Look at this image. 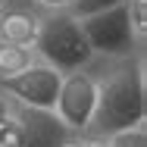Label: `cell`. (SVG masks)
<instances>
[{
    "label": "cell",
    "instance_id": "obj_1",
    "mask_svg": "<svg viewBox=\"0 0 147 147\" xmlns=\"http://www.w3.org/2000/svg\"><path fill=\"white\" fill-rule=\"evenodd\" d=\"M147 119V88L141 66H119L103 82H97V110L91 119L94 138H107L113 131L144 125Z\"/></svg>",
    "mask_w": 147,
    "mask_h": 147
},
{
    "label": "cell",
    "instance_id": "obj_2",
    "mask_svg": "<svg viewBox=\"0 0 147 147\" xmlns=\"http://www.w3.org/2000/svg\"><path fill=\"white\" fill-rule=\"evenodd\" d=\"M34 53L41 57V63L53 66L63 75L85 69L94 59V50H91L88 38L82 31V19L72 9H57V13H50V16L41 19Z\"/></svg>",
    "mask_w": 147,
    "mask_h": 147
},
{
    "label": "cell",
    "instance_id": "obj_3",
    "mask_svg": "<svg viewBox=\"0 0 147 147\" xmlns=\"http://www.w3.org/2000/svg\"><path fill=\"white\" fill-rule=\"evenodd\" d=\"M82 19V31L88 38L94 57H128L135 47H138V38L128 25V13H125V3H116L110 9H97L88 16H78Z\"/></svg>",
    "mask_w": 147,
    "mask_h": 147
},
{
    "label": "cell",
    "instance_id": "obj_4",
    "mask_svg": "<svg viewBox=\"0 0 147 147\" xmlns=\"http://www.w3.org/2000/svg\"><path fill=\"white\" fill-rule=\"evenodd\" d=\"M94 110H97V78L85 69L66 72L59 82L57 103H53V113L59 116V122L75 135H85L91 128Z\"/></svg>",
    "mask_w": 147,
    "mask_h": 147
},
{
    "label": "cell",
    "instance_id": "obj_5",
    "mask_svg": "<svg viewBox=\"0 0 147 147\" xmlns=\"http://www.w3.org/2000/svg\"><path fill=\"white\" fill-rule=\"evenodd\" d=\"M63 72H57L47 63H31L13 78H0V91L16 103V107H31V110H53L59 94Z\"/></svg>",
    "mask_w": 147,
    "mask_h": 147
},
{
    "label": "cell",
    "instance_id": "obj_6",
    "mask_svg": "<svg viewBox=\"0 0 147 147\" xmlns=\"http://www.w3.org/2000/svg\"><path fill=\"white\" fill-rule=\"evenodd\" d=\"M16 119L22 128V147H69L78 135L69 131L53 110L16 107Z\"/></svg>",
    "mask_w": 147,
    "mask_h": 147
},
{
    "label": "cell",
    "instance_id": "obj_7",
    "mask_svg": "<svg viewBox=\"0 0 147 147\" xmlns=\"http://www.w3.org/2000/svg\"><path fill=\"white\" fill-rule=\"evenodd\" d=\"M38 28H41V19L25 13V9L0 13V44H16V47H31L34 50Z\"/></svg>",
    "mask_w": 147,
    "mask_h": 147
},
{
    "label": "cell",
    "instance_id": "obj_8",
    "mask_svg": "<svg viewBox=\"0 0 147 147\" xmlns=\"http://www.w3.org/2000/svg\"><path fill=\"white\" fill-rule=\"evenodd\" d=\"M34 63L31 47H16V44H0V78H13L22 69Z\"/></svg>",
    "mask_w": 147,
    "mask_h": 147
},
{
    "label": "cell",
    "instance_id": "obj_9",
    "mask_svg": "<svg viewBox=\"0 0 147 147\" xmlns=\"http://www.w3.org/2000/svg\"><path fill=\"white\" fill-rule=\"evenodd\" d=\"M107 147H147V128L144 125H131V128H122L103 138Z\"/></svg>",
    "mask_w": 147,
    "mask_h": 147
},
{
    "label": "cell",
    "instance_id": "obj_10",
    "mask_svg": "<svg viewBox=\"0 0 147 147\" xmlns=\"http://www.w3.org/2000/svg\"><path fill=\"white\" fill-rule=\"evenodd\" d=\"M125 13H128V25L141 44L147 38V0H125Z\"/></svg>",
    "mask_w": 147,
    "mask_h": 147
},
{
    "label": "cell",
    "instance_id": "obj_11",
    "mask_svg": "<svg viewBox=\"0 0 147 147\" xmlns=\"http://www.w3.org/2000/svg\"><path fill=\"white\" fill-rule=\"evenodd\" d=\"M0 147H22V128H19L16 110H13V116L0 122Z\"/></svg>",
    "mask_w": 147,
    "mask_h": 147
},
{
    "label": "cell",
    "instance_id": "obj_12",
    "mask_svg": "<svg viewBox=\"0 0 147 147\" xmlns=\"http://www.w3.org/2000/svg\"><path fill=\"white\" fill-rule=\"evenodd\" d=\"M116 3H125V0H75L72 3V13L75 16H88V13H97V9H110Z\"/></svg>",
    "mask_w": 147,
    "mask_h": 147
},
{
    "label": "cell",
    "instance_id": "obj_13",
    "mask_svg": "<svg viewBox=\"0 0 147 147\" xmlns=\"http://www.w3.org/2000/svg\"><path fill=\"white\" fill-rule=\"evenodd\" d=\"M34 3L44 6V9H50V13H57V9H72L75 0H34Z\"/></svg>",
    "mask_w": 147,
    "mask_h": 147
},
{
    "label": "cell",
    "instance_id": "obj_14",
    "mask_svg": "<svg viewBox=\"0 0 147 147\" xmlns=\"http://www.w3.org/2000/svg\"><path fill=\"white\" fill-rule=\"evenodd\" d=\"M13 110H16V103H13V100H9V97L0 91V122H3L6 116H13Z\"/></svg>",
    "mask_w": 147,
    "mask_h": 147
},
{
    "label": "cell",
    "instance_id": "obj_15",
    "mask_svg": "<svg viewBox=\"0 0 147 147\" xmlns=\"http://www.w3.org/2000/svg\"><path fill=\"white\" fill-rule=\"evenodd\" d=\"M3 6H6V0H0V13H3Z\"/></svg>",
    "mask_w": 147,
    "mask_h": 147
},
{
    "label": "cell",
    "instance_id": "obj_16",
    "mask_svg": "<svg viewBox=\"0 0 147 147\" xmlns=\"http://www.w3.org/2000/svg\"><path fill=\"white\" fill-rule=\"evenodd\" d=\"M69 147H78V138H75V141H72V144H69Z\"/></svg>",
    "mask_w": 147,
    "mask_h": 147
}]
</instances>
